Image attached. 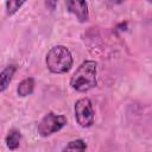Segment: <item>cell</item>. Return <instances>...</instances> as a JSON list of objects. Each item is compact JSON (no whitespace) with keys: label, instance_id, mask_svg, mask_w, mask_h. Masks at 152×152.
Returning <instances> with one entry per match:
<instances>
[{"label":"cell","instance_id":"cell-4","mask_svg":"<svg viewBox=\"0 0 152 152\" xmlns=\"http://www.w3.org/2000/svg\"><path fill=\"white\" fill-rule=\"evenodd\" d=\"M66 122L68 120L64 115H59L50 112L38 124V133L42 137H49L62 129L66 125Z\"/></svg>","mask_w":152,"mask_h":152},{"label":"cell","instance_id":"cell-9","mask_svg":"<svg viewBox=\"0 0 152 152\" xmlns=\"http://www.w3.org/2000/svg\"><path fill=\"white\" fill-rule=\"evenodd\" d=\"M25 1L26 0H7L6 1V13L8 15H13L25 4Z\"/></svg>","mask_w":152,"mask_h":152},{"label":"cell","instance_id":"cell-1","mask_svg":"<svg viewBox=\"0 0 152 152\" xmlns=\"http://www.w3.org/2000/svg\"><path fill=\"white\" fill-rule=\"evenodd\" d=\"M72 89L80 93L91 90L97 86V64L95 61H84L74 72L70 80Z\"/></svg>","mask_w":152,"mask_h":152},{"label":"cell","instance_id":"cell-12","mask_svg":"<svg viewBox=\"0 0 152 152\" xmlns=\"http://www.w3.org/2000/svg\"><path fill=\"white\" fill-rule=\"evenodd\" d=\"M147 1H148V2H150V4H152V0H147Z\"/></svg>","mask_w":152,"mask_h":152},{"label":"cell","instance_id":"cell-7","mask_svg":"<svg viewBox=\"0 0 152 152\" xmlns=\"http://www.w3.org/2000/svg\"><path fill=\"white\" fill-rule=\"evenodd\" d=\"M33 89H34V80L32 77H27L25 80H23L19 84H18V88H17V93L19 96L21 97H25V96H28L33 93Z\"/></svg>","mask_w":152,"mask_h":152},{"label":"cell","instance_id":"cell-11","mask_svg":"<svg viewBox=\"0 0 152 152\" xmlns=\"http://www.w3.org/2000/svg\"><path fill=\"white\" fill-rule=\"evenodd\" d=\"M125 0H110V2H113V4H122Z\"/></svg>","mask_w":152,"mask_h":152},{"label":"cell","instance_id":"cell-6","mask_svg":"<svg viewBox=\"0 0 152 152\" xmlns=\"http://www.w3.org/2000/svg\"><path fill=\"white\" fill-rule=\"evenodd\" d=\"M17 70V66L14 64H10L7 65L0 74V91H5L6 88L8 87V84L11 83L14 72Z\"/></svg>","mask_w":152,"mask_h":152},{"label":"cell","instance_id":"cell-5","mask_svg":"<svg viewBox=\"0 0 152 152\" xmlns=\"http://www.w3.org/2000/svg\"><path fill=\"white\" fill-rule=\"evenodd\" d=\"M66 10L74 14L81 23H86L89 19L88 5L86 0H65Z\"/></svg>","mask_w":152,"mask_h":152},{"label":"cell","instance_id":"cell-8","mask_svg":"<svg viewBox=\"0 0 152 152\" xmlns=\"http://www.w3.org/2000/svg\"><path fill=\"white\" fill-rule=\"evenodd\" d=\"M20 140H21V134L18 129H11L8 132V134L6 135V145L10 150H17L19 147V144H20Z\"/></svg>","mask_w":152,"mask_h":152},{"label":"cell","instance_id":"cell-2","mask_svg":"<svg viewBox=\"0 0 152 152\" xmlns=\"http://www.w3.org/2000/svg\"><path fill=\"white\" fill-rule=\"evenodd\" d=\"M45 62L50 72L65 74L71 69L74 59L68 48L64 45H56L48 51Z\"/></svg>","mask_w":152,"mask_h":152},{"label":"cell","instance_id":"cell-10","mask_svg":"<svg viewBox=\"0 0 152 152\" xmlns=\"http://www.w3.org/2000/svg\"><path fill=\"white\" fill-rule=\"evenodd\" d=\"M86 148H87L86 142H84L82 139H76V140L70 141V142L63 148V151H84Z\"/></svg>","mask_w":152,"mask_h":152},{"label":"cell","instance_id":"cell-3","mask_svg":"<svg viewBox=\"0 0 152 152\" xmlns=\"http://www.w3.org/2000/svg\"><path fill=\"white\" fill-rule=\"evenodd\" d=\"M74 110H75L76 121L81 127L88 128V127L93 126L95 113H94L93 103L88 97H82V99L77 100L75 103Z\"/></svg>","mask_w":152,"mask_h":152}]
</instances>
